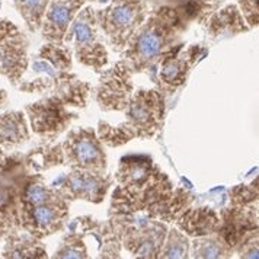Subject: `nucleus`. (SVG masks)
<instances>
[{
	"label": "nucleus",
	"instance_id": "1",
	"mask_svg": "<svg viewBox=\"0 0 259 259\" xmlns=\"http://www.w3.org/2000/svg\"><path fill=\"white\" fill-rule=\"evenodd\" d=\"M70 202L41 174H29L21 191V229L36 239H46L66 229Z\"/></svg>",
	"mask_w": 259,
	"mask_h": 259
},
{
	"label": "nucleus",
	"instance_id": "2",
	"mask_svg": "<svg viewBox=\"0 0 259 259\" xmlns=\"http://www.w3.org/2000/svg\"><path fill=\"white\" fill-rule=\"evenodd\" d=\"M178 28L177 13L172 11L159 13L131 36L122 51V59L134 73H149L153 80L159 60L175 47Z\"/></svg>",
	"mask_w": 259,
	"mask_h": 259
},
{
	"label": "nucleus",
	"instance_id": "3",
	"mask_svg": "<svg viewBox=\"0 0 259 259\" xmlns=\"http://www.w3.org/2000/svg\"><path fill=\"white\" fill-rule=\"evenodd\" d=\"M109 224L118 236L121 246L125 247L134 258H159L167 233L165 222L136 214L111 215Z\"/></svg>",
	"mask_w": 259,
	"mask_h": 259
},
{
	"label": "nucleus",
	"instance_id": "4",
	"mask_svg": "<svg viewBox=\"0 0 259 259\" xmlns=\"http://www.w3.org/2000/svg\"><path fill=\"white\" fill-rule=\"evenodd\" d=\"M29 174L21 154L6 157L0 166V240L21 230V191Z\"/></svg>",
	"mask_w": 259,
	"mask_h": 259
},
{
	"label": "nucleus",
	"instance_id": "5",
	"mask_svg": "<svg viewBox=\"0 0 259 259\" xmlns=\"http://www.w3.org/2000/svg\"><path fill=\"white\" fill-rule=\"evenodd\" d=\"M91 11L92 9H86L80 16L71 21L63 42L70 44L69 47L73 51V57H76L80 64L101 71L108 66L109 56L104 42L99 38L96 19Z\"/></svg>",
	"mask_w": 259,
	"mask_h": 259
},
{
	"label": "nucleus",
	"instance_id": "6",
	"mask_svg": "<svg viewBox=\"0 0 259 259\" xmlns=\"http://www.w3.org/2000/svg\"><path fill=\"white\" fill-rule=\"evenodd\" d=\"M29 128L46 143L54 142L79 118L76 111H71L56 95H48L25 108Z\"/></svg>",
	"mask_w": 259,
	"mask_h": 259
},
{
	"label": "nucleus",
	"instance_id": "7",
	"mask_svg": "<svg viewBox=\"0 0 259 259\" xmlns=\"http://www.w3.org/2000/svg\"><path fill=\"white\" fill-rule=\"evenodd\" d=\"M64 166L91 172H106L108 162L104 144L91 127H74L61 143Z\"/></svg>",
	"mask_w": 259,
	"mask_h": 259
},
{
	"label": "nucleus",
	"instance_id": "8",
	"mask_svg": "<svg viewBox=\"0 0 259 259\" xmlns=\"http://www.w3.org/2000/svg\"><path fill=\"white\" fill-rule=\"evenodd\" d=\"M165 95L156 89L134 92L125 108V122L136 139H152L162 128L165 119Z\"/></svg>",
	"mask_w": 259,
	"mask_h": 259
},
{
	"label": "nucleus",
	"instance_id": "9",
	"mask_svg": "<svg viewBox=\"0 0 259 259\" xmlns=\"http://www.w3.org/2000/svg\"><path fill=\"white\" fill-rule=\"evenodd\" d=\"M134 70L125 60H119L114 67L102 71L95 91V101L102 111H125L134 94Z\"/></svg>",
	"mask_w": 259,
	"mask_h": 259
},
{
	"label": "nucleus",
	"instance_id": "10",
	"mask_svg": "<svg viewBox=\"0 0 259 259\" xmlns=\"http://www.w3.org/2000/svg\"><path fill=\"white\" fill-rule=\"evenodd\" d=\"M112 177L106 172H91L82 169H71L70 174L60 177L53 182V187L69 202L76 200L99 204L105 200L112 187Z\"/></svg>",
	"mask_w": 259,
	"mask_h": 259
},
{
	"label": "nucleus",
	"instance_id": "11",
	"mask_svg": "<svg viewBox=\"0 0 259 259\" xmlns=\"http://www.w3.org/2000/svg\"><path fill=\"white\" fill-rule=\"evenodd\" d=\"M204 48L192 47L184 50L182 44H177L170 51H167L162 59L159 60L156 71H154L153 82L160 86V92H175L187 82L188 74L192 66L201 59Z\"/></svg>",
	"mask_w": 259,
	"mask_h": 259
},
{
	"label": "nucleus",
	"instance_id": "12",
	"mask_svg": "<svg viewBox=\"0 0 259 259\" xmlns=\"http://www.w3.org/2000/svg\"><path fill=\"white\" fill-rule=\"evenodd\" d=\"M29 41L11 22L0 24V74L18 86L29 66Z\"/></svg>",
	"mask_w": 259,
	"mask_h": 259
},
{
	"label": "nucleus",
	"instance_id": "13",
	"mask_svg": "<svg viewBox=\"0 0 259 259\" xmlns=\"http://www.w3.org/2000/svg\"><path fill=\"white\" fill-rule=\"evenodd\" d=\"M143 19L144 13L139 3L121 2L108 9V13L101 21V25L114 51H124L131 36L142 26Z\"/></svg>",
	"mask_w": 259,
	"mask_h": 259
},
{
	"label": "nucleus",
	"instance_id": "14",
	"mask_svg": "<svg viewBox=\"0 0 259 259\" xmlns=\"http://www.w3.org/2000/svg\"><path fill=\"white\" fill-rule=\"evenodd\" d=\"M219 215L220 226L215 235L233 250V253L247 236L258 232V205H230L220 210Z\"/></svg>",
	"mask_w": 259,
	"mask_h": 259
},
{
	"label": "nucleus",
	"instance_id": "15",
	"mask_svg": "<svg viewBox=\"0 0 259 259\" xmlns=\"http://www.w3.org/2000/svg\"><path fill=\"white\" fill-rule=\"evenodd\" d=\"M160 172V167L154 163L152 157L143 154H130L119 160L115 175L117 188L127 194L139 192L147 187Z\"/></svg>",
	"mask_w": 259,
	"mask_h": 259
},
{
	"label": "nucleus",
	"instance_id": "16",
	"mask_svg": "<svg viewBox=\"0 0 259 259\" xmlns=\"http://www.w3.org/2000/svg\"><path fill=\"white\" fill-rule=\"evenodd\" d=\"M177 227L188 237H202L217 233L220 215L210 207H191L181 212L175 220Z\"/></svg>",
	"mask_w": 259,
	"mask_h": 259
},
{
	"label": "nucleus",
	"instance_id": "17",
	"mask_svg": "<svg viewBox=\"0 0 259 259\" xmlns=\"http://www.w3.org/2000/svg\"><path fill=\"white\" fill-rule=\"evenodd\" d=\"M79 8L80 0H57L50 6L46 16V24L42 26V36L48 42H63Z\"/></svg>",
	"mask_w": 259,
	"mask_h": 259
},
{
	"label": "nucleus",
	"instance_id": "18",
	"mask_svg": "<svg viewBox=\"0 0 259 259\" xmlns=\"http://www.w3.org/2000/svg\"><path fill=\"white\" fill-rule=\"evenodd\" d=\"M29 139V122L24 112L11 111L0 115V147L3 150H15Z\"/></svg>",
	"mask_w": 259,
	"mask_h": 259
},
{
	"label": "nucleus",
	"instance_id": "19",
	"mask_svg": "<svg viewBox=\"0 0 259 259\" xmlns=\"http://www.w3.org/2000/svg\"><path fill=\"white\" fill-rule=\"evenodd\" d=\"M91 89H92L91 83L82 80L79 76H76L71 71H64L60 74V77L50 94L56 95L70 108L82 109L88 105Z\"/></svg>",
	"mask_w": 259,
	"mask_h": 259
},
{
	"label": "nucleus",
	"instance_id": "20",
	"mask_svg": "<svg viewBox=\"0 0 259 259\" xmlns=\"http://www.w3.org/2000/svg\"><path fill=\"white\" fill-rule=\"evenodd\" d=\"M28 69H31L32 71V77L28 79L22 77L21 82L18 83L19 91L25 94H46V92L50 94L60 74L64 73V71L56 70L47 60L41 59L36 54L32 57V61L28 66Z\"/></svg>",
	"mask_w": 259,
	"mask_h": 259
},
{
	"label": "nucleus",
	"instance_id": "21",
	"mask_svg": "<svg viewBox=\"0 0 259 259\" xmlns=\"http://www.w3.org/2000/svg\"><path fill=\"white\" fill-rule=\"evenodd\" d=\"M3 258L42 259L47 258V249L41 243V239H36L25 230L21 233L19 230L6 237Z\"/></svg>",
	"mask_w": 259,
	"mask_h": 259
},
{
	"label": "nucleus",
	"instance_id": "22",
	"mask_svg": "<svg viewBox=\"0 0 259 259\" xmlns=\"http://www.w3.org/2000/svg\"><path fill=\"white\" fill-rule=\"evenodd\" d=\"M25 165L35 174H42L56 166L64 165V153L61 143H46L35 147L29 153L24 156Z\"/></svg>",
	"mask_w": 259,
	"mask_h": 259
},
{
	"label": "nucleus",
	"instance_id": "23",
	"mask_svg": "<svg viewBox=\"0 0 259 259\" xmlns=\"http://www.w3.org/2000/svg\"><path fill=\"white\" fill-rule=\"evenodd\" d=\"M208 31L212 38H226L236 35L239 32H245L247 31V26L235 6H229L222 13H217L210 21Z\"/></svg>",
	"mask_w": 259,
	"mask_h": 259
},
{
	"label": "nucleus",
	"instance_id": "24",
	"mask_svg": "<svg viewBox=\"0 0 259 259\" xmlns=\"http://www.w3.org/2000/svg\"><path fill=\"white\" fill-rule=\"evenodd\" d=\"M189 253L192 258L217 259L232 258L233 250L224 243L223 240L215 235L195 237L189 246Z\"/></svg>",
	"mask_w": 259,
	"mask_h": 259
},
{
	"label": "nucleus",
	"instance_id": "25",
	"mask_svg": "<svg viewBox=\"0 0 259 259\" xmlns=\"http://www.w3.org/2000/svg\"><path fill=\"white\" fill-rule=\"evenodd\" d=\"M67 227V233L61 239L59 249L54 253V258L59 259H84L89 258V250L86 246V240L79 230L71 226Z\"/></svg>",
	"mask_w": 259,
	"mask_h": 259
},
{
	"label": "nucleus",
	"instance_id": "26",
	"mask_svg": "<svg viewBox=\"0 0 259 259\" xmlns=\"http://www.w3.org/2000/svg\"><path fill=\"white\" fill-rule=\"evenodd\" d=\"M36 56L47 60L59 71H71L73 67V51L64 42H48L38 50Z\"/></svg>",
	"mask_w": 259,
	"mask_h": 259
},
{
	"label": "nucleus",
	"instance_id": "27",
	"mask_svg": "<svg viewBox=\"0 0 259 259\" xmlns=\"http://www.w3.org/2000/svg\"><path fill=\"white\" fill-rule=\"evenodd\" d=\"M98 139L108 147H119L136 139V134L130 128L127 122L111 125L106 121H99L96 130Z\"/></svg>",
	"mask_w": 259,
	"mask_h": 259
},
{
	"label": "nucleus",
	"instance_id": "28",
	"mask_svg": "<svg viewBox=\"0 0 259 259\" xmlns=\"http://www.w3.org/2000/svg\"><path fill=\"white\" fill-rule=\"evenodd\" d=\"M189 246H191V242L185 233H182L178 227H172L170 230L167 229L159 258H188Z\"/></svg>",
	"mask_w": 259,
	"mask_h": 259
},
{
	"label": "nucleus",
	"instance_id": "29",
	"mask_svg": "<svg viewBox=\"0 0 259 259\" xmlns=\"http://www.w3.org/2000/svg\"><path fill=\"white\" fill-rule=\"evenodd\" d=\"M48 0H16L19 12L24 15L26 25L31 31H38L42 24V15Z\"/></svg>",
	"mask_w": 259,
	"mask_h": 259
},
{
	"label": "nucleus",
	"instance_id": "30",
	"mask_svg": "<svg viewBox=\"0 0 259 259\" xmlns=\"http://www.w3.org/2000/svg\"><path fill=\"white\" fill-rule=\"evenodd\" d=\"M230 205L236 207H249V205H258V185L255 184L249 185H237L230 191Z\"/></svg>",
	"mask_w": 259,
	"mask_h": 259
},
{
	"label": "nucleus",
	"instance_id": "31",
	"mask_svg": "<svg viewBox=\"0 0 259 259\" xmlns=\"http://www.w3.org/2000/svg\"><path fill=\"white\" fill-rule=\"evenodd\" d=\"M235 253H239V256L243 259H258L259 245H258V232L249 235L240 243V246L236 249Z\"/></svg>",
	"mask_w": 259,
	"mask_h": 259
},
{
	"label": "nucleus",
	"instance_id": "32",
	"mask_svg": "<svg viewBox=\"0 0 259 259\" xmlns=\"http://www.w3.org/2000/svg\"><path fill=\"white\" fill-rule=\"evenodd\" d=\"M6 102H8V94L3 89H0V108L6 105Z\"/></svg>",
	"mask_w": 259,
	"mask_h": 259
},
{
	"label": "nucleus",
	"instance_id": "33",
	"mask_svg": "<svg viewBox=\"0 0 259 259\" xmlns=\"http://www.w3.org/2000/svg\"><path fill=\"white\" fill-rule=\"evenodd\" d=\"M6 162V154L3 153V149L0 147V166L3 165Z\"/></svg>",
	"mask_w": 259,
	"mask_h": 259
}]
</instances>
